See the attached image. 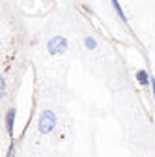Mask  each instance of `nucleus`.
<instances>
[{
	"instance_id": "1",
	"label": "nucleus",
	"mask_w": 155,
	"mask_h": 157,
	"mask_svg": "<svg viewBox=\"0 0 155 157\" xmlns=\"http://www.w3.org/2000/svg\"><path fill=\"white\" fill-rule=\"evenodd\" d=\"M58 125V118H56V112L51 110V109H45L41 114H40V120H37V131L40 135H49L56 129Z\"/></svg>"
},
{
	"instance_id": "2",
	"label": "nucleus",
	"mask_w": 155,
	"mask_h": 157,
	"mask_svg": "<svg viewBox=\"0 0 155 157\" xmlns=\"http://www.w3.org/2000/svg\"><path fill=\"white\" fill-rule=\"evenodd\" d=\"M66 51H67V39L64 36H52L49 41H47V52L51 56L64 54Z\"/></svg>"
},
{
	"instance_id": "3",
	"label": "nucleus",
	"mask_w": 155,
	"mask_h": 157,
	"mask_svg": "<svg viewBox=\"0 0 155 157\" xmlns=\"http://www.w3.org/2000/svg\"><path fill=\"white\" fill-rule=\"evenodd\" d=\"M15 116H17V109L9 107L6 110V131L9 135V139H13V127H15Z\"/></svg>"
},
{
	"instance_id": "4",
	"label": "nucleus",
	"mask_w": 155,
	"mask_h": 157,
	"mask_svg": "<svg viewBox=\"0 0 155 157\" xmlns=\"http://www.w3.org/2000/svg\"><path fill=\"white\" fill-rule=\"evenodd\" d=\"M134 78H137V82L140 86H149V82H151V77L148 75L146 69H138L137 73H134Z\"/></svg>"
},
{
	"instance_id": "5",
	"label": "nucleus",
	"mask_w": 155,
	"mask_h": 157,
	"mask_svg": "<svg viewBox=\"0 0 155 157\" xmlns=\"http://www.w3.org/2000/svg\"><path fill=\"white\" fill-rule=\"evenodd\" d=\"M110 4H112V8H114V11L120 15V19L123 23H127V15L123 13V10H122V6H120V0H110Z\"/></svg>"
},
{
	"instance_id": "6",
	"label": "nucleus",
	"mask_w": 155,
	"mask_h": 157,
	"mask_svg": "<svg viewBox=\"0 0 155 157\" xmlns=\"http://www.w3.org/2000/svg\"><path fill=\"white\" fill-rule=\"evenodd\" d=\"M84 47H86L88 51H95V49H97V41H95V37L86 36V37H84Z\"/></svg>"
},
{
	"instance_id": "7",
	"label": "nucleus",
	"mask_w": 155,
	"mask_h": 157,
	"mask_svg": "<svg viewBox=\"0 0 155 157\" xmlns=\"http://www.w3.org/2000/svg\"><path fill=\"white\" fill-rule=\"evenodd\" d=\"M8 94V84H6V78H0V95L6 97Z\"/></svg>"
},
{
	"instance_id": "8",
	"label": "nucleus",
	"mask_w": 155,
	"mask_h": 157,
	"mask_svg": "<svg viewBox=\"0 0 155 157\" xmlns=\"http://www.w3.org/2000/svg\"><path fill=\"white\" fill-rule=\"evenodd\" d=\"M149 86H151V95H153V101H155V77H151Z\"/></svg>"
}]
</instances>
